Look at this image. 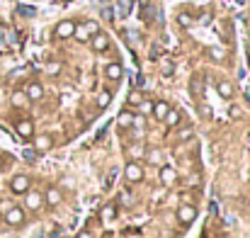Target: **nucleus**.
Returning a JSON list of instances; mask_svg holds the SVG:
<instances>
[{"label":"nucleus","mask_w":250,"mask_h":238,"mask_svg":"<svg viewBox=\"0 0 250 238\" xmlns=\"http://www.w3.org/2000/svg\"><path fill=\"white\" fill-rule=\"evenodd\" d=\"M61 199H63V194H61V190H59V187H49V190H47V194H44V202H47L49 206L61 204Z\"/></svg>","instance_id":"12"},{"label":"nucleus","mask_w":250,"mask_h":238,"mask_svg":"<svg viewBox=\"0 0 250 238\" xmlns=\"http://www.w3.org/2000/svg\"><path fill=\"white\" fill-rule=\"evenodd\" d=\"M117 124L119 127H131L134 124V112H129V110H124V112H119V117H117Z\"/></svg>","instance_id":"21"},{"label":"nucleus","mask_w":250,"mask_h":238,"mask_svg":"<svg viewBox=\"0 0 250 238\" xmlns=\"http://www.w3.org/2000/svg\"><path fill=\"white\" fill-rule=\"evenodd\" d=\"M10 206H13V202H8V199H0V214H5Z\"/></svg>","instance_id":"30"},{"label":"nucleus","mask_w":250,"mask_h":238,"mask_svg":"<svg viewBox=\"0 0 250 238\" xmlns=\"http://www.w3.org/2000/svg\"><path fill=\"white\" fill-rule=\"evenodd\" d=\"M73 32H76V22L63 20V22H59V25H56L54 37H56V39H71V37H73Z\"/></svg>","instance_id":"6"},{"label":"nucleus","mask_w":250,"mask_h":238,"mask_svg":"<svg viewBox=\"0 0 250 238\" xmlns=\"http://www.w3.org/2000/svg\"><path fill=\"white\" fill-rule=\"evenodd\" d=\"M73 39H76V42H80V44H85V42H90V32H88V27H85V22H83V25H76V32H73Z\"/></svg>","instance_id":"14"},{"label":"nucleus","mask_w":250,"mask_h":238,"mask_svg":"<svg viewBox=\"0 0 250 238\" xmlns=\"http://www.w3.org/2000/svg\"><path fill=\"white\" fill-rule=\"evenodd\" d=\"M27 190H32V180L27 175H15L10 180V192L13 194H25Z\"/></svg>","instance_id":"3"},{"label":"nucleus","mask_w":250,"mask_h":238,"mask_svg":"<svg viewBox=\"0 0 250 238\" xmlns=\"http://www.w3.org/2000/svg\"><path fill=\"white\" fill-rule=\"evenodd\" d=\"M85 27H88V32H90V37L100 32V25H97V22H85Z\"/></svg>","instance_id":"28"},{"label":"nucleus","mask_w":250,"mask_h":238,"mask_svg":"<svg viewBox=\"0 0 250 238\" xmlns=\"http://www.w3.org/2000/svg\"><path fill=\"white\" fill-rule=\"evenodd\" d=\"M228 117H231V119H240V117H243V107H240V105H231V107H228Z\"/></svg>","instance_id":"25"},{"label":"nucleus","mask_w":250,"mask_h":238,"mask_svg":"<svg viewBox=\"0 0 250 238\" xmlns=\"http://www.w3.org/2000/svg\"><path fill=\"white\" fill-rule=\"evenodd\" d=\"M61 71H63V66H61L59 61H51V63L47 66V73H49V76H59Z\"/></svg>","instance_id":"24"},{"label":"nucleus","mask_w":250,"mask_h":238,"mask_svg":"<svg viewBox=\"0 0 250 238\" xmlns=\"http://www.w3.org/2000/svg\"><path fill=\"white\" fill-rule=\"evenodd\" d=\"M114 216H117V206H114V204H105V206L100 209V219H102V221L109 223V221H114Z\"/></svg>","instance_id":"17"},{"label":"nucleus","mask_w":250,"mask_h":238,"mask_svg":"<svg viewBox=\"0 0 250 238\" xmlns=\"http://www.w3.org/2000/svg\"><path fill=\"white\" fill-rule=\"evenodd\" d=\"M25 158H27V160H34L37 153H34V151H25Z\"/></svg>","instance_id":"33"},{"label":"nucleus","mask_w":250,"mask_h":238,"mask_svg":"<svg viewBox=\"0 0 250 238\" xmlns=\"http://www.w3.org/2000/svg\"><path fill=\"white\" fill-rule=\"evenodd\" d=\"M158 180H160L163 185H175V182H177V170H175L172 165H160Z\"/></svg>","instance_id":"8"},{"label":"nucleus","mask_w":250,"mask_h":238,"mask_svg":"<svg viewBox=\"0 0 250 238\" xmlns=\"http://www.w3.org/2000/svg\"><path fill=\"white\" fill-rule=\"evenodd\" d=\"M163 122H165L168 127H177V124L182 122V114H180V110H172V107H170V112L165 114V119H163Z\"/></svg>","instance_id":"19"},{"label":"nucleus","mask_w":250,"mask_h":238,"mask_svg":"<svg viewBox=\"0 0 250 238\" xmlns=\"http://www.w3.org/2000/svg\"><path fill=\"white\" fill-rule=\"evenodd\" d=\"M25 204H27V209L39 211V209L44 206V194L37 192V190H27V192H25Z\"/></svg>","instance_id":"4"},{"label":"nucleus","mask_w":250,"mask_h":238,"mask_svg":"<svg viewBox=\"0 0 250 238\" xmlns=\"http://www.w3.org/2000/svg\"><path fill=\"white\" fill-rule=\"evenodd\" d=\"M3 219H5V223H8V226H15V228L25 226V221H27L25 209H22V206H17V204H13V206L3 214Z\"/></svg>","instance_id":"1"},{"label":"nucleus","mask_w":250,"mask_h":238,"mask_svg":"<svg viewBox=\"0 0 250 238\" xmlns=\"http://www.w3.org/2000/svg\"><path fill=\"white\" fill-rule=\"evenodd\" d=\"M126 105H131V107L143 105V93H141V90H131V93L126 95Z\"/></svg>","instance_id":"20"},{"label":"nucleus","mask_w":250,"mask_h":238,"mask_svg":"<svg viewBox=\"0 0 250 238\" xmlns=\"http://www.w3.org/2000/svg\"><path fill=\"white\" fill-rule=\"evenodd\" d=\"M216 93H219L223 100H231L233 93H235V88H233V83H228V80H219V83H216Z\"/></svg>","instance_id":"10"},{"label":"nucleus","mask_w":250,"mask_h":238,"mask_svg":"<svg viewBox=\"0 0 250 238\" xmlns=\"http://www.w3.org/2000/svg\"><path fill=\"white\" fill-rule=\"evenodd\" d=\"M76 238H93V233H90V231H88V228H85V231H80V233H78V236H76Z\"/></svg>","instance_id":"32"},{"label":"nucleus","mask_w":250,"mask_h":238,"mask_svg":"<svg viewBox=\"0 0 250 238\" xmlns=\"http://www.w3.org/2000/svg\"><path fill=\"white\" fill-rule=\"evenodd\" d=\"M177 22H180L182 27H192V25H194V17H189V15H177Z\"/></svg>","instance_id":"27"},{"label":"nucleus","mask_w":250,"mask_h":238,"mask_svg":"<svg viewBox=\"0 0 250 238\" xmlns=\"http://www.w3.org/2000/svg\"><path fill=\"white\" fill-rule=\"evenodd\" d=\"M177 221H180V226H189L194 219H197V206L194 204H182V206H177Z\"/></svg>","instance_id":"2"},{"label":"nucleus","mask_w":250,"mask_h":238,"mask_svg":"<svg viewBox=\"0 0 250 238\" xmlns=\"http://www.w3.org/2000/svg\"><path fill=\"white\" fill-rule=\"evenodd\" d=\"M109 102H112V93H109V90H102V93L97 95V107H102V110H105Z\"/></svg>","instance_id":"22"},{"label":"nucleus","mask_w":250,"mask_h":238,"mask_svg":"<svg viewBox=\"0 0 250 238\" xmlns=\"http://www.w3.org/2000/svg\"><path fill=\"white\" fill-rule=\"evenodd\" d=\"M17 134L22 136V139H32L34 136V124L30 122V119H22V122H17Z\"/></svg>","instance_id":"11"},{"label":"nucleus","mask_w":250,"mask_h":238,"mask_svg":"<svg viewBox=\"0 0 250 238\" xmlns=\"http://www.w3.org/2000/svg\"><path fill=\"white\" fill-rule=\"evenodd\" d=\"M27 102H30V100H27L25 93H13V105H15V107H25Z\"/></svg>","instance_id":"23"},{"label":"nucleus","mask_w":250,"mask_h":238,"mask_svg":"<svg viewBox=\"0 0 250 238\" xmlns=\"http://www.w3.org/2000/svg\"><path fill=\"white\" fill-rule=\"evenodd\" d=\"M51 143H54V141H51V136H49V134H42V136H37V139H34V148H37L39 153L49 151V148H51Z\"/></svg>","instance_id":"13"},{"label":"nucleus","mask_w":250,"mask_h":238,"mask_svg":"<svg viewBox=\"0 0 250 238\" xmlns=\"http://www.w3.org/2000/svg\"><path fill=\"white\" fill-rule=\"evenodd\" d=\"M22 93L27 95V100H30V102H39V100L44 97V88H42L39 83H27Z\"/></svg>","instance_id":"9"},{"label":"nucleus","mask_w":250,"mask_h":238,"mask_svg":"<svg viewBox=\"0 0 250 238\" xmlns=\"http://www.w3.org/2000/svg\"><path fill=\"white\" fill-rule=\"evenodd\" d=\"M206 54H209V59H211V61H216V63L226 61V51H223L221 47H209V49H206Z\"/></svg>","instance_id":"18"},{"label":"nucleus","mask_w":250,"mask_h":238,"mask_svg":"<svg viewBox=\"0 0 250 238\" xmlns=\"http://www.w3.org/2000/svg\"><path fill=\"white\" fill-rule=\"evenodd\" d=\"M122 73H124V71H122L119 63H107V66H105V76H107L109 80H119Z\"/></svg>","instance_id":"15"},{"label":"nucleus","mask_w":250,"mask_h":238,"mask_svg":"<svg viewBox=\"0 0 250 238\" xmlns=\"http://www.w3.org/2000/svg\"><path fill=\"white\" fill-rule=\"evenodd\" d=\"M124 177H126V182H141L143 180V168H141V163H126V168H124Z\"/></svg>","instance_id":"5"},{"label":"nucleus","mask_w":250,"mask_h":238,"mask_svg":"<svg viewBox=\"0 0 250 238\" xmlns=\"http://www.w3.org/2000/svg\"><path fill=\"white\" fill-rule=\"evenodd\" d=\"M160 160H163V153H160V151H148V163L160 165Z\"/></svg>","instance_id":"26"},{"label":"nucleus","mask_w":250,"mask_h":238,"mask_svg":"<svg viewBox=\"0 0 250 238\" xmlns=\"http://www.w3.org/2000/svg\"><path fill=\"white\" fill-rule=\"evenodd\" d=\"M90 47H93V51L102 54V51H107V49H109V37H107L105 32H97V34H93V37H90Z\"/></svg>","instance_id":"7"},{"label":"nucleus","mask_w":250,"mask_h":238,"mask_svg":"<svg viewBox=\"0 0 250 238\" xmlns=\"http://www.w3.org/2000/svg\"><path fill=\"white\" fill-rule=\"evenodd\" d=\"M168 112H170V105H168V102H163V100H160V102H156V105H153V117H156V119H160V122H163Z\"/></svg>","instance_id":"16"},{"label":"nucleus","mask_w":250,"mask_h":238,"mask_svg":"<svg viewBox=\"0 0 250 238\" xmlns=\"http://www.w3.org/2000/svg\"><path fill=\"white\" fill-rule=\"evenodd\" d=\"M177 139H180V141H185V139H192V127H187V129H182V131L177 134Z\"/></svg>","instance_id":"29"},{"label":"nucleus","mask_w":250,"mask_h":238,"mask_svg":"<svg viewBox=\"0 0 250 238\" xmlns=\"http://www.w3.org/2000/svg\"><path fill=\"white\" fill-rule=\"evenodd\" d=\"M131 153L139 158V156H143V148H141V146H134V148H131Z\"/></svg>","instance_id":"31"}]
</instances>
